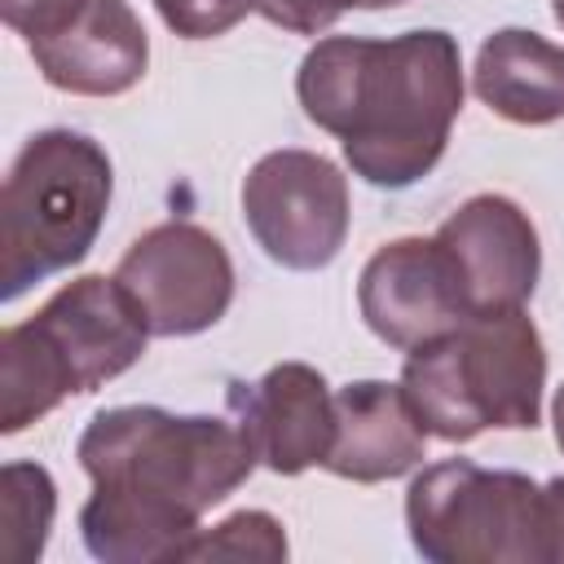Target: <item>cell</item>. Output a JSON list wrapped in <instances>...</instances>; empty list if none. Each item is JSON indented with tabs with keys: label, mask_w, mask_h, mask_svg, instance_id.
<instances>
[{
	"label": "cell",
	"mask_w": 564,
	"mask_h": 564,
	"mask_svg": "<svg viewBox=\"0 0 564 564\" xmlns=\"http://www.w3.org/2000/svg\"><path fill=\"white\" fill-rule=\"evenodd\" d=\"M75 458L93 480L79 538L106 564L176 560L251 471L256 449L238 423L172 414L163 405H115L88 419Z\"/></svg>",
	"instance_id": "cell-1"
},
{
	"label": "cell",
	"mask_w": 564,
	"mask_h": 564,
	"mask_svg": "<svg viewBox=\"0 0 564 564\" xmlns=\"http://www.w3.org/2000/svg\"><path fill=\"white\" fill-rule=\"evenodd\" d=\"M295 97L322 132L339 137L352 176L410 189L449 145L463 110V53L436 26L392 40L326 35L304 53Z\"/></svg>",
	"instance_id": "cell-2"
},
{
	"label": "cell",
	"mask_w": 564,
	"mask_h": 564,
	"mask_svg": "<svg viewBox=\"0 0 564 564\" xmlns=\"http://www.w3.org/2000/svg\"><path fill=\"white\" fill-rule=\"evenodd\" d=\"M150 326L119 278H75L57 286L35 317L0 335V432L13 436L57 410L66 397L97 392L132 370Z\"/></svg>",
	"instance_id": "cell-3"
},
{
	"label": "cell",
	"mask_w": 564,
	"mask_h": 564,
	"mask_svg": "<svg viewBox=\"0 0 564 564\" xmlns=\"http://www.w3.org/2000/svg\"><path fill=\"white\" fill-rule=\"evenodd\" d=\"M401 388L441 441H471L485 427H538L546 388V348L524 308L471 313L454 330L410 348Z\"/></svg>",
	"instance_id": "cell-4"
},
{
	"label": "cell",
	"mask_w": 564,
	"mask_h": 564,
	"mask_svg": "<svg viewBox=\"0 0 564 564\" xmlns=\"http://www.w3.org/2000/svg\"><path fill=\"white\" fill-rule=\"evenodd\" d=\"M110 154L70 128H44L18 150L0 194V300L79 264L110 212Z\"/></svg>",
	"instance_id": "cell-5"
},
{
	"label": "cell",
	"mask_w": 564,
	"mask_h": 564,
	"mask_svg": "<svg viewBox=\"0 0 564 564\" xmlns=\"http://www.w3.org/2000/svg\"><path fill=\"white\" fill-rule=\"evenodd\" d=\"M405 529L432 564H551L546 485L524 471L432 463L405 489Z\"/></svg>",
	"instance_id": "cell-6"
},
{
	"label": "cell",
	"mask_w": 564,
	"mask_h": 564,
	"mask_svg": "<svg viewBox=\"0 0 564 564\" xmlns=\"http://www.w3.org/2000/svg\"><path fill=\"white\" fill-rule=\"evenodd\" d=\"M40 75L75 97H119L141 84L150 40L128 0H0Z\"/></svg>",
	"instance_id": "cell-7"
},
{
	"label": "cell",
	"mask_w": 564,
	"mask_h": 564,
	"mask_svg": "<svg viewBox=\"0 0 564 564\" xmlns=\"http://www.w3.org/2000/svg\"><path fill=\"white\" fill-rule=\"evenodd\" d=\"M348 181L326 154L273 150L242 181V220L282 269H326L348 238Z\"/></svg>",
	"instance_id": "cell-8"
},
{
	"label": "cell",
	"mask_w": 564,
	"mask_h": 564,
	"mask_svg": "<svg viewBox=\"0 0 564 564\" xmlns=\"http://www.w3.org/2000/svg\"><path fill=\"white\" fill-rule=\"evenodd\" d=\"M115 278L159 339L216 326L234 300V260L225 242L194 220H163L145 229L123 251Z\"/></svg>",
	"instance_id": "cell-9"
},
{
	"label": "cell",
	"mask_w": 564,
	"mask_h": 564,
	"mask_svg": "<svg viewBox=\"0 0 564 564\" xmlns=\"http://www.w3.org/2000/svg\"><path fill=\"white\" fill-rule=\"evenodd\" d=\"M357 308L366 326L401 352L471 317L458 264L436 234L383 242L357 278Z\"/></svg>",
	"instance_id": "cell-10"
},
{
	"label": "cell",
	"mask_w": 564,
	"mask_h": 564,
	"mask_svg": "<svg viewBox=\"0 0 564 564\" xmlns=\"http://www.w3.org/2000/svg\"><path fill=\"white\" fill-rule=\"evenodd\" d=\"M225 401L269 471L300 476L326 463L335 445V392L322 370L304 361H282L256 383L234 379Z\"/></svg>",
	"instance_id": "cell-11"
},
{
	"label": "cell",
	"mask_w": 564,
	"mask_h": 564,
	"mask_svg": "<svg viewBox=\"0 0 564 564\" xmlns=\"http://www.w3.org/2000/svg\"><path fill=\"white\" fill-rule=\"evenodd\" d=\"M454 256L471 313L524 308L542 273V242L520 203L507 194H476L436 229Z\"/></svg>",
	"instance_id": "cell-12"
},
{
	"label": "cell",
	"mask_w": 564,
	"mask_h": 564,
	"mask_svg": "<svg viewBox=\"0 0 564 564\" xmlns=\"http://www.w3.org/2000/svg\"><path fill=\"white\" fill-rule=\"evenodd\" d=\"M427 449V427L419 423L401 383L357 379L335 392V445L326 454V471L379 485L414 471Z\"/></svg>",
	"instance_id": "cell-13"
},
{
	"label": "cell",
	"mask_w": 564,
	"mask_h": 564,
	"mask_svg": "<svg viewBox=\"0 0 564 564\" xmlns=\"http://www.w3.org/2000/svg\"><path fill=\"white\" fill-rule=\"evenodd\" d=\"M471 88L498 119L546 128L564 119V44L524 26H502L480 44Z\"/></svg>",
	"instance_id": "cell-14"
},
{
	"label": "cell",
	"mask_w": 564,
	"mask_h": 564,
	"mask_svg": "<svg viewBox=\"0 0 564 564\" xmlns=\"http://www.w3.org/2000/svg\"><path fill=\"white\" fill-rule=\"evenodd\" d=\"M57 511V485L40 463H4L0 471V555L4 564H35L44 555Z\"/></svg>",
	"instance_id": "cell-15"
},
{
	"label": "cell",
	"mask_w": 564,
	"mask_h": 564,
	"mask_svg": "<svg viewBox=\"0 0 564 564\" xmlns=\"http://www.w3.org/2000/svg\"><path fill=\"white\" fill-rule=\"evenodd\" d=\"M176 560H286V533L269 511H234L212 529H198Z\"/></svg>",
	"instance_id": "cell-16"
},
{
	"label": "cell",
	"mask_w": 564,
	"mask_h": 564,
	"mask_svg": "<svg viewBox=\"0 0 564 564\" xmlns=\"http://www.w3.org/2000/svg\"><path fill=\"white\" fill-rule=\"evenodd\" d=\"M154 9L181 40H212L238 26L256 9V0H154Z\"/></svg>",
	"instance_id": "cell-17"
},
{
	"label": "cell",
	"mask_w": 564,
	"mask_h": 564,
	"mask_svg": "<svg viewBox=\"0 0 564 564\" xmlns=\"http://www.w3.org/2000/svg\"><path fill=\"white\" fill-rule=\"evenodd\" d=\"M260 18L291 31V35H317L326 26H335L348 9H357V0H256Z\"/></svg>",
	"instance_id": "cell-18"
},
{
	"label": "cell",
	"mask_w": 564,
	"mask_h": 564,
	"mask_svg": "<svg viewBox=\"0 0 564 564\" xmlns=\"http://www.w3.org/2000/svg\"><path fill=\"white\" fill-rule=\"evenodd\" d=\"M551 423H555V445L564 449V383H560V392L551 401Z\"/></svg>",
	"instance_id": "cell-19"
},
{
	"label": "cell",
	"mask_w": 564,
	"mask_h": 564,
	"mask_svg": "<svg viewBox=\"0 0 564 564\" xmlns=\"http://www.w3.org/2000/svg\"><path fill=\"white\" fill-rule=\"evenodd\" d=\"M392 4H405V0H357V9H392Z\"/></svg>",
	"instance_id": "cell-20"
},
{
	"label": "cell",
	"mask_w": 564,
	"mask_h": 564,
	"mask_svg": "<svg viewBox=\"0 0 564 564\" xmlns=\"http://www.w3.org/2000/svg\"><path fill=\"white\" fill-rule=\"evenodd\" d=\"M551 13H555V22H560V31H564V0H551Z\"/></svg>",
	"instance_id": "cell-21"
}]
</instances>
